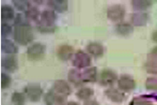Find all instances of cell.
<instances>
[{
  "label": "cell",
  "instance_id": "cell-19",
  "mask_svg": "<svg viewBox=\"0 0 157 105\" xmlns=\"http://www.w3.org/2000/svg\"><path fill=\"white\" fill-rule=\"evenodd\" d=\"M68 80L70 83H72L75 86H81L84 82L82 79V73L79 72L77 69H71L68 73Z\"/></svg>",
  "mask_w": 157,
  "mask_h": 105
},
{
  "label": "cell",
  "instance_id": "cell-31",
  "mask_svg": "<svg viewBox=\"0 0 157 105\" xmlns=\"http://www.w3.org/2000/svg\"><path fill=\"white\" fill-rule=\"evenodd\" d=\"M131 105H152V102L148 100L145 98H142V97H137L136 99H133Z\"/></svg>",
  "mask_w": 157,
  "mask_h": 105
},
{
  "label": "cell",
  "instance_id": "cell-17",
  "mask_svg": "<svg viewBox=\"0 0 157 105\" xmlns=\"http://www.w3.org/2000/svg\"><path fill=\"white\" fill-rule=\"evenodd\" d=\"M15 13L14 9L10 5H3L1 7V20L4 23H8L13 19H15Z\"/></svg>",
  "mask_w": 157,
  "mask_h": 105
},
{
  "label": "cell",
  "instance_id": "cell-9",
  "mask_svg": "<svg viewBox=\"0 0 157 105\" xmlns=\"http://www.w3.org/2000/svg\"><path fill=\"white\" fill-rule=\"evenodd\" d=\"M1 66L9 72H14L18 69V61L14 54H9L2 58Z\"/></svg>",
  "mask_w": 157,
  "mask_h": 105
},
{
  "label": "cell",
  "instance_id": "cell-25",
  "mask_svg": "<svg viewBox=\"0 0 157 105\" xmlns=\"http://www.w3.org/2000/svg\"><path fill=\"white\" fill-rule=\"evenodd\" d=\"M25 94L21 92H14L11 95V101L14 105H24L25 102Z\"/></svg>",
  "mask_w": 157,
  "mask_h": 105
},
{
  "label": "cell",
  "instance_id": "cell-6",
  "mask_svg": "<svg viewBox=\"0 0 157 105\" xmlns=\"http://www.w3.org/2000/svg\"><path fill=\"white\" fill-rule=\"evenodd\" d=\"M24 90H25V94L26 98H28V99H29V100H31L33 102L39 101L40 99L42 96V93H44V91H42V88L38 84H27L25 87Z\"/></svg>",
  "mask_w": 157,
  "mask_h": 105
},
{
  "label": "cell",
  "instance_id": "cell-16",
  "mask_svg": "<svg viewBox=\"0 0 157 105\" xmlns=\"http://www.w3.org/2000/svg\"><path fill=\"white\" fill-rule=\"evenodd\" d=\"M116 31L121 36H129L134 31V26L130 23L121 22L116 25Z\"/></svg>",
  "mask_w": 157,
  "mask_h": 105
},
{
  "label": "cell",
  "instance_id": "cell-12",
  "mask_svg": "<svg viewBox=\"0 0 157 105\" xmlns=\"http://www.w3.org/2000/svg\"><path fill=\"white\" fill-rule=\"evenodd\" d=\"M53 90L65 97L69 96L72 93V88H71L70 84L65 80H56L54 84Z\"/></svg>",
  "mask_w": 157,
  "mask_h": 105
},
{
  "label": "cell",
  "instance_id": "cell-32",
  "mask_svg": "<svg viewBox=\"0 0 157 105\" xmlns=\"http://www.w3.org/2000/svg\"><path fill=\"white\" fill-rule=\"evenodd\" d=\"M148 59H150V60H157V46L154 47L151 51V53L148 55Z\"/></svg>",
  "mask_w": 157,
  "mask_h": 105
},
{
  "label": "cell",
  "instance_id": "cell-22",
  "mask_svg": "<svg viewBox=\"0 0 157 105\" xmlns=\"http://www.w3.org/2000/svg\"><path fill=\"white\" fill-rule=\"evenodd\" d=\"M25 16L27 20H31V21H35V22H39L40 17V10L37 7L31 6L29 9H28L25 12Z\"/></svg>",
  "mask_w": 157,
  "mask_h": 105
},
{
  "label": "cell",
  "instance_id": "cell-1",
  "mask_svg": "<svg viewBox=\"0 0 157 105\" xmlns=\"http://www.w3.org/2000/svg\"><path fill=\"white\" fill-rule=\"evenodd\" d=\"M13 37L17 43L24 46L29 44L34 39L32 26L25 16H23L22 14H17L14 19Z\"/></svg>",
  "mask_w": 157,
  "mask_h": 105
},
{
  "label": "cell",
  "instance_id": "cell-20",
  "mask_svg": "<svg viewBox=\"0 0 157 105\" xmlns=\"http://www.w3.org/2000/svg\"><path fill=\"white\" fill-rule=\"evenodd\" d=\"M149 20V16L147 13L144 12H137L134 13L131 16V22L136 26H142L145 25Z\"/></svg>",
  "mask_w": 157,
  "mask_h": 105
},
{
  "label": "cell",
  "instance_id": "cell-27",
  "mask_svg": "<svg viewBox=\"0 0 157 105\" xmlns=\"http://www.w3.org/2000/svg\"><path fill=\"white\" fill-rule=\"evenodd\" d=\"M12 4H13V6L15 7L18 10L25 11V12L31 7L30 3L27 2V1H13Z\"/></svg>",
  "mask_w": 157,
  "mask_h": 105
},
{
  "label": "cell",
  "instance_id": "cell-18",
  "mask_svg": "<svg viewBox=\"0 0 157 105\" xmlns=\"http://www.w3.org/2000/svg\"><path fill=\"white\" fill-rule=\"evenodd\" d=\"M82 79L85 83H95L97 81V69L95 67H90L85 69L82 73Z\"/></svg>",
  "mask_w": 157,
  "mask_h": 105
},
{
  "label": "cell",
  "instance_id": "cell-10",
  "mask_svg": "<svg viewBox=\"0 0 157 105\" xmlns=\"http://www.w3.org/2000/svg\"><path fill=\"white\" fill-rule=\"evenodd\" d=\"M75 54L74 48L69 44H62L56 50V55L61 61H67Z\"/></svg>",
  "mask_w": 157,
  "mask_h": 105
},
{
  "label": "cell",
  "instance_id": "cell-33",
  "mask_svg": "<svg viewBox=\"0 0 157 105\" xmlns=\"http://www.w3.org/2000/svg\"><path fill=\"white\" fill-rule=\"evenodd\" d=\"M83 105H100V103L96 100H93V99H88V100L85 101V103Z\"/></svg>",
  "mask_w": 157,
  "mask_h": 105
},
{
  "label": "cell",
  "instance_id": "cell-26",
  "mask_svg": "<svg viewBox=\"0 0 157 105\" xmlns=\"http://www.w3.org/2000/svg\"><path fill=\"white\" fill-rule=\"evenodd\" d=\"M144 68L147 72L151 74H155L157 75V60H150L148 59V61L144 65Z\"/></svg>",
  "mask_w": 157,
  "mask_h": 105
},
{
  "label": "cell",
  "instance_id": "cell-11",
  "mask_svg": "<svg viewBox=\"0 0 157 105\" xmlns=\"http://www.w3.org/2000/svg\"><path fill=\"white\" fill-rule=\"evenodd\" d=\"M118 85H119V88L122 90V91L129 92V91H132L136 87V82L132 77L128 76V75H122L118 80Z\"/></svg>",
  "mask_w": 157,
  "mask_h": 105
},
{
  "label": "cell",
  "instance_id": "cell-34",
  "mask_svg": "<svg viewBox=\"0 0 157 105\" xmlns=\"http://www.w3.org/2000/svg\"><path fill=\"white\" fill-rule=\"evenodd\" d=\"M151 39H152V40H153L154 42H156V43H157V30L152 33V35H151Z\"/></svg>",
  "mask_w": 157,
  "mask_h": 105
},
{
  "label": "cell",
  "instance_id": "cell-15",
  "mask_svg": "<svg viewBox=\"0 0 157 105\" xmlns=\"http://www.w3.org/2000/svg\"><path fill=\"white\" fill-rule=\"evenodd\" d=\"M105 94L110 100H112L113 102H117V103L122 102L125 99L124 94L122 92L119 91V90L116 88H109V89L105 90Z\"/></svg>",
  "mask_w": 157,
  "mask_h": 105
},
{
  "label": "cell",
  "instance_id": "cell-29",
  "mask_svg": "<svg viewBox=\"0 0 157 105\" xmlns=\"http://www.w3.org/2000/svg\"><path fill=\"white\" fill-rule=\"evenodd\" d=\"M11 84V78L7 73H1V88L6 89Z\"/></svg>",
  "mask_w": 157,
  "mask_h": 105
},
{
  "label": "cell",
  "instance_id": "cell-35",
  "mask_svg": "<svg viewBox=\"0 0 157 105\" xmlns=\"http://www.w3.org/2000/svg\"><path fill=\"white\" fill-rule=\"evenodd\" d=\"M66 105H80V104L77 103V102H75V101H70V102H68Z\"/></svg>",
  "mask_w": 157,
  "mask_h": 105
},
{
  "label": "cell",
  "instance_id": "cell-5",
  "mask_svg": "<svg viewBox=\"0 0 157 105\" xmlns=\"http://www.w3.org/2000/svg\"><path fill=\"white\" fill-rule=\"evenodd\" d=\"M125 16V8L122 5L116 4L110 6L107 9V17L112 22L121 23Z\"/></svg>",
  "mask_w": 157,
  "mask_h": 105
},
{
  "label": "cell",
  "instance_id": "cell-7",
  "mask_svg": "<svg viewBox=\"0 0 157 105\" xmlns=\"http://www.w3.org/2000/svg\"><path fill=\"white\" fill-rule=\"evenodd\" d=\"M66 97L56 93L55 90L51 89L45 94L44 100L46 105H64Z\"/></svg>",
  "mask_w": 157,
  "mask_h": 105
},
{
  "label": "cell",
  "instance_id": "cell-8",
  "mask_svg": "<svg viewBox=\"0 0 157 105\" xmlns=\"http://www.w3.org/2000/svg\"><path fill=\"white\" fill-rule=\"evenodd\" d=\"M118 79L117 73L111 69H104L101 74H100V79L99 82L102 85L108 86V85H113Z\"/></svg>",
  "mask_w": 157,
  "mask_h": 105
},
{
  "label": "cell",
  "instance_id": "cell-21",
  "mask_svg": "<svg viewBox=\"0 0 157 105\" xmlns=\"http://www.w3.org/2000/svg\"><path fill=\"white\" fill-rule=\"evenodd\" d=\"M49 8L53 10L58 12H65L68 9V2L67 1H58V0H50L47 2Z\"/></svg>",
  "mask_w": 157,
  "mask_h": 105
},
{
  "label": "cell",
  "instance_id": "cell-23",
  "mask_svg": "<svg viewBox=\"0 0 157 105\" xmlns=\"http://www.w3.org/2000/svg\"><path fill=\"white\" fill-rule=\"evenodd\" d=\"M93 94H94V92H93V90L91 88H90V87H82L76 92V97L79 99L87 100V99H90V98Z\"/></svg>",
  "mask_w": 157,
  "mask_h": 105
},
{
  "label": "cell",
  "instance_id": "cell-30",
  "mask_svg": "<svg viewBox=\"0 0 157 105\" xmlns=\"http://www.w3.org/2000/svg\"><path fill=\"white\" fill-rule=\"evenodd\" d=\"M146 88L148 90L157 91V78H148L146 81Z\"/></svg>",
  "mask_w": 157,
  "mask_h": 105
},
{
  "label": "cell",
  "instance_id": "cell-13",
  "mask_svg": "<svg viewBox=\"0 0 157 105\" xmlns=\"http://www.w3.org/2000/svg\"><path fill=\"white\" fill-rule=\"evenodd\" d=\"M87 52L93 57H101L105 53L104 46L99 42H90L87 46Z\"/></svg>",
  "mask_w": 157,
  "mask_h": 105
},
{
  "label": "cell",
  "instance_id": "cell-14",
  "mask_svg": "<svg viewBox=\"0 0 157 105\" xmlns=\"http://www.w3.org/2000/svg\"><path fill=\"white\" fill-rule=\"evenodd\" d=\"M1 50L8 54H16L18 53V47L12 40L9 39H2L1 40Z\"/></svg>",
  "mask_w": 157,
  "mask_h": 105
},
{
  "label": "cell",
  "instance_id": "cell-2",
  "mask_svg": "<svg viewBox=\"0 0 157 105\" xmlns=\"http://www.w3.org/2000/svg\"><path fill=\"white\" fill-rule=\"evenodd\" d=\"M56 15L54 10L46 9L40 13V20L37 24V28L41 33H53L56 31Z\"/></svg>",
  "mask_w": 157,
  "mask_h": 105
},
{
  "label": "cell",
  "instance_id": "cell-3",
  "mask_svg": "<svg viewBox=\"0 0 157 105\" xmlns=\"http://www.w3.org/2000/svg\"><path fill=\"white\" fill-rule=\"evenodd\" d=\"M46 52V46L44 44L40 42L33 43L29 47L27 48L26 54L28 59L32 60V61H36V60H40L44 56Z\"/></svg>",
  "mask_w": 157,
  "mask_h": 105
},
{
  "label": "cell",
  "instance_id": "cell-24",
  "mask_svg": "<svg viewBox=\"0 0 157 105\" xmlns=\"http://www.w3.org/2000/svg\"><path fill=\"white\" fill-rule=\"evenodd\" d=\"M152 5L151 1H147V0H134L132 1V6L136 10H144L150 8Z\"/></svg>",
  "mask_w": 157,
  "mask_h": 105
},
{
  "label": "cell",
  "instance_id": "cell-28",
  "mask_svg": "<svg viewBox=\"0 0 157 105\" xmlns=\"http://www.w3.org/2000/svg\"><path fill=\"white\" fill-rule=\"evenodd\" d=\"M12 32V27L9 23H4L2 22L1 24V37L3 39L7 38L10 33Z\"/></svg>",
  "mask_w": 157,
  "mask_h": 105
},
{
  "label": "cell",
  "instance_id": "cell-4",
  "mask_svg": "<svg viewBox=\"0 0 157 105\" xmlns=\"http://www.w3.org/2000/svg\"><path fill=\"white\" fill-rule=\"evenodd\" d=\"M91 64V58L88 53L78 51L75 53L73 59V66L76 69H85L90 67Z\"/></svg>",
  "mask_w": 157,
  "mask_h": 105
}]
</instances>
